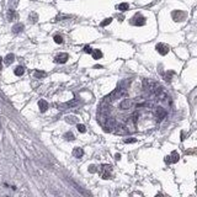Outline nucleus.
<instances>
[{
    "label": "nucleus",
    "mask_w": 197,
    "mask_h": 197,
    "mask_svg": "<svg viewBox=\"0 0 197 197\" xmlns=\"http://www.w3.org/2000/svg\"><path fill=\"white\" fill-rule=\"evenodd\" d=\"M170 158H172V159H170L172 163H176V161L179 160V154H177L176 152H172V154H171V156H170Z\"/></svg>",
    "instance_id": "16"
},
{
    "label": "nucleus",
    "mask_w": 197,
    "mask_h": 197,
    "mask_svg": "<svg viewBox=\"0 0 197 197\" xmlns=\"http://www.w3.org/2000/svg\"><path fill=\"white\" fill-rule=\"evenodd\" d=\"M111 22H112V19H111V17H108V19H105V20H104V21L101 22V26H102V27H105V26H107V25H110Z\"/></svg>",
    "instance_id": "18"
},
{
    "label": "nucleus",
    "mask_w": 197,
    "mask_h": 197,
    "mask_svg": "<svg viewBox=\"0 0 197 197\" xmlns=\"http://www.w3.org/2000/svg\"><path fill=\"white\" fill-rule=\"evenodd\" d=\"M54 42H56V43H58V45L63 43V38H62V36H59V35L54 36Z\"/></svg>",
    "instance_id": "21"
},
{
    "label": "nucleus",
    "mask_w": 197,
    "mask_h": 197,
    "mask_svg": "<svg viewBox=\"0 0 197 197\" xmlns=\"http://www.w3.org/2000/svg\"><path fill=\"white\" fill-rule=\"evenodd\" d=\"M14 73H15V75H17V76L24 75V73H25V68H24V67H21V65H19V67H16V68H15Z\"/></svg>",
    "instance_id": "9"
},
{
    "label": "nucleus",
    "mask_w": 197,
    "mask_h": 197,
    "mask_svg": "<svg viewBox=\"0 0 197 197\" xmlns=\"http://www.w3.org/2000/svg\"><path fill=\"white\" fill-rule=\"evenodd\" d=\"M68 58H69V56H68L67 53H59L58 56H56L54 62L58 63V64H64L65 62L68 61Z\"/></svg>",
    "instance_id": "1"
},
{
    "label": "nucleus",
    "mask_w": 197,
    "mask_h": 197,
    "mask_svg": "<svg viewBox=\"0 0 197 197\" xmlns=\"http://www.w3.org/2000/svg\"><path fill=\"white\" fill-rule=\"evenodd\" d=\"M84 51H85V53H90V54H91V52H92V48H91L90 46H85Z\"/></svg>",
    "instance_id": "24"
},
{
    "label": "nucleus",
    "mask_w": 197,
    "mask_h": 197,
    "mask_svg": "<svg viewBox=\"0 0 197 197\" xmlns=\"http://www.w3.org/2000/svg\"><path fill=\"white\" fill-rule=\"evenodd\" d=\"M155 116H156L159 120H163V118L166 116V111H165L163 107H156V110H155Z\"/></svg>",
    "instance_id": "4"
},
{
    "label": "nucleus",
    "mask_w": 197,
    "mask_h": 197,
    "mask_svg": "<svg viewBox=\"0 0 197 197\" xmlns=\"http://www.w3.org/2000/svg\"><path fill=\"white\" fill-rule=\"evenodd\" d=\"M64 138H65L67 140H74V134L70 133V132H68V133L64 134Z\"/></svg>",
    "instance_id": "19"
},
{
    "label": "nucleus",
    "mask_w": 197,
    "mask_h": 197,
    "mask_svg": "<svg viewBox=\"0 0 197 197\" xmlns=\"http://www.w3.org/2000/svg\"><path fill=\"white\" fill-rule=\"evenodd\" d=\"M156 51H158L161 56H165V54H167V52H169V47H167L166 45L159 43V45H156Z\"/></svg>",
    "instance_id": "3"
},
{
    "label": "nucleus",
    "mask_w": 197,
    "mask_h": 197,
    "mask_svg": "<svg viewBox=\"0 0 197 197\" xmlns=\"http://www.w3.org/2000/svg\"><path fill=\"white\" fill-rule=\"evenodd\" d=\"M76 128H78V131H79L80 133H85V132H86V127H85L84 124H76Z\"/></svg>",
    "instance_id": "17"
},
{
    "label": "nucleus",
    "mask_w": 197,
    "mask_h": 197,
    "mask_svg": "<svg viewBox=\"0 0 197 197\" xmlns=\"http://www.w3.org/2000/svg\"><path fill=\"white\" fill-rule=\"evenodd\" d=\"M115 159H116V160H120V159H121V155H120V154H116V155H115Z\"/></svg>",
    "instance_id": "28"
},
{
    "label": "nucleus",
    "mask_w": 197,
    "mask_h": 197,
    "mask_svg": "<svg viewBox=\"0 0 197 197\" xmlns=\"http://www.w3.org/2000/svg\"><path fill=\"white\" fill-rule=\"evenodd\" d=\"M33 75L36 79H42V78H45L47 74H46L45 72H42V70H36L35 73H33Z\"/></svg>",
    "instance_id": "11"
},
{
    "label": "nucleus",
    "mask_w": 197,
    "mask_h": 197,
    "mask_svg": "<svg viewBox=\"0 0 197 197\" xmlns=\"http://www.w3.org/2000/svg\"><path fill=\"white\" fill-rule=\"evenodd\" d=\"M38 107H40V111L41 112H46L48 110V104L46 100H40L38 101Z\"/></svg>",
    "instance_id": "5"
},
{
    "label": "nucleus",
    "mask_w": 197,
    "mask_h": 197,
    "mask_svg": "<svg viewBox=\"0 0 197 197\" xmlns=\"http://www.w3.org/2000/svg\"><path fill=\"white\" fill-rule=\"evenodd\" d=\"M14 59H15V56H14L13 53H10V54H8V56L5 57L4 62H5V64H6V65H10V64L14 62Z\"/></svg>",
    "instance_id": "8"
},
{
    "label": "nucleus",
    "mask_w": 197,
    "mask_h": 197,
    "mask_svg": "<svg viewBox=\"0 0 197 197\" xmlns=\"http://www.w3.org/2000/svg\"><path fill=\"white\" fill-rule=\"evenodd\" d=\"M15 17H16L15 11H14V10H9V13H8V19H9L10 21H13Z\"/></svg>",
    "instance_id": "15"
},
{
    "label": "nucleus",
    "mask_w": 197,
    "mask_h": 197,
    "mask_svg": "<svg viewBox=\"0 0 197 197\" xmlns=\"http://www.w3.org/2000/svg\"><path fill=\"white\" fill-rule=\"evenodd\" d=\"M73 155H74L75 158H78V159H80V158L84 155V150H83L81 148L78 147V148H75V149L73 150Z\"/></svg>",
    "instance_id": "7"
},
{
    "label": "nucleus",
    "mask_w": 197,
    "mask_h": 197,
    "mask_svg": "<svg viewBox=\"0 0 197 197\" xmlns=\"http://www.w3.org/2000/svg\"><path fill=\"white\" fill-rule=\"evenodd\" d=\"M37 19H38V16H37V14H35V13H32V14L30 15V20L32 21V22H36Z\"/></svg>",
    "instance_id": "22"
},
{
    "label": "nucleus",
    "mask_w": 197,
    "mask_h": 197,
    "mask_svg": "<svg viewBox=\"0 0 197 197\" xmlns=\"http://www.w3.org/2000/svg\"><path fill=\"white\" fill-rule=\"evenodd\" d=\"M101 68H102L101 65H95V69H101Z\"/></svg>",
    "instance_id": "30"
},
{
    "label": "nucleus",
    "mask_w": 197,
    "mask_h": 197,
    "mask_svg": "<svg viewBox=\"0 0 197 197\" xmlns=\"http://www.w3.org/2000/svg\"><path fill=\"white\" fill-rule=\"evenodd\" d=\"M136 19H137V21H134L133 24L137 25V26H142V25L145 24V19H144L143 16H136Z\"/></svg>",
    "instance_id": "10"
},
{
    "label": "nucleus",
    "mask_w": 197,
    "mask_h": 197,
    "mask_svg": "<svg viewBox=\"0 0 197 197\" xmlns=\"http://www.w3.org/2000/svg\"><path fill=\"white\" fill-rule=\"evenodd\" d=\"M22 30H24V25L22 24H17V25H15L13 27V32L14 33H19V32H21Z\"/></svg>",
    "instance_id": "12"
},
{
    "label": "nucleus",
    "mask_w": 197,
    "mask_h": 197,
    "mask_svg": "<svg viewBox=\"0 0 197 197\" xmlns=\"http://www.w3.org/2000/svg\"><path fill=\"white\" fill-rule=\"evenodd\" d=\"M89 171H90V172H95V171H96V166H95V165H90V166H89Z\"/></svg>",
    "instance_id": "26"
},
{
    "label": "nucleus",
    "mask_w": 197,
    "mask_h": 197,
    "mask_svg": "<svg viewBox=\"0 0 197 197\" xmlns=\"http://www.w3.org/2000/svg\"><path fill=\"white\" fill-rule=\"evenodd\" d=\"M117 128H118V129H117L116 132H117L118 134H124V133H127V129H126L124 126H121V124H120V126H117Z\"/></svg>",
    "instance_id": "13"
},
{
    "label": "nucleus",
    "mask_w": 197,
    "mask_h": 197,
    "mask_svg": "<svg viewBox=\"0 0 197 197\" xmlns=\"http://www.w3.org/2000/svg\"><path fill=\"white\" fill-rule=\"evenodd\" d=\"M3 69V58L0 57V70Z\"/></svg>",
    "instance_id": "29"
},
{
    "label": "nucleus",
    "mask_w": 197,
    "mask_h": 197,
    "mask_svg": "<svg viewBox=\"0 0 197 197\" xmlns=\"http://www.w3.org/2000/svg\"><path fill=\"white\" fill-rule=\"evenodd\" d=\"M137 139L136 138H128V139H124V143H136Z\"/></svg>",
    "instance_id": "23"
},
{
    "label": "nucleus",
    "mask_w": 197,
    "mask_h": 197,
    "mask_svg": "<svg viewBox=\"0 0 197 197\" xmlns=\"http://www.w3.org/2000/svg\"><path fill=\"white\" fill-rule=\"evenodd\" d=\"M91 54H92V58H94V59H96V61L102 58V52H101L100 49H92Z\"/></svg>",
    "instance_id": "6"
},
{
    "label": "nucleus",
    "mask_w": 197,
    "mask_h": 197,
    "mask_svg": "<svg viewBox=\"0 0 197 197\" xmlns=\"http://www.w3.org/2000/svg\"><path fill=\"white\" fill-rule=\"evenodd\" d=\"M110 177H111V175H110L108 172H104V174H102V179L107 180V179H110Z\"/></svg>",
    "instance_id": "25"
},
{
    "label": "nucleus",
    "mask_w": 197,
    "mask_h": 197,
    "mask_svg": "<svg viewBox=\"0 0 197 197\" xmlns=\"http://www.w3.org/2000/svg\"><path fill=\"white\" fill-rule=\"evenodd\" d=\"M128 8H129V5L127 4V3H122L118 5V9L121 10V11H126V10H128Z\"/></svg>",
    "instance_id": "14"
},
{
    "label": "nucleus",
    "mask_w": 197,
    "mask_h": 197,
    "mask_svg": "<svg viewBox=\"0 0 197 197\" xmlns=\"http://www.w3.org/2000/svg\"><path fill=\"white\" fill-rule=\"evenodd\" d=\"M132 106H133V101L129 100V99H124L120 104V108H122V110H128V108H131Z\"/></svg>",
    "instance_id": "2"
},
{
    "label": "nucleus",
    "mask_w": 197,
    "mask_h": 197,
    "mask_svg": "<svg viewBox=\"0 0 197 197\" xmlns=\"http://www.w3.org/2000/svg\"><path fill=\"white\" fill-rule=\"evenodd\" d=\"M65 118H67V122H68V123H75L76 122L75 116H68V117H65Z\"/></svg>",
    "instance_id": "20"
},
{
    "label": "nucleus",
    "mask_w": 197,
    "mask_h": 197,
    "mask_svg": "<svg viewBox=\"0 0 197 197\" xmlns=\"http://www.w3.org/2000/svg\"><path fill=\"white\" fill-rule=\"evenodd\" d=\"M171 74H172V72H171V73H167V74H166V76H165V79H166L167 81L170 80V78H171Z\"/></svg>",
    "instance_id": "27"
}]
</instances>
